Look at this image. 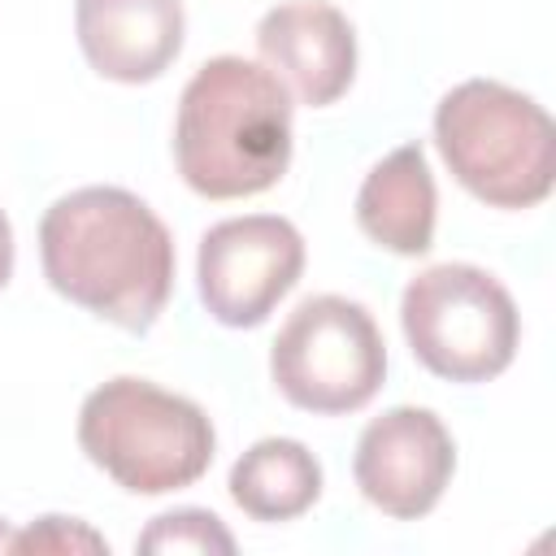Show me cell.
I'll return each mask as SVG.
<instances>
[{
	"mask_svg": "<svg viewBox=\"0 0 556 556\" xmlns=\"http://www.w3.org/2000/svg\"><path fill=\"white\" fill-rule=\"evenodd\" d=\"M43 278L122 330H148L174 291V235L126 187H78L39 222Z\"/></svg>",
	"mask_w": 556,
	"mask_h": 556,
	"instance_id": "6da1fadb",
	"label": "cell"
},
{
	"mask_svg": "<svg viewBox=\"0 0 556 556\" xmlns=\"http://www.w3.org/2000/svg\"><path fill=\"white\" fill-rule=\"evenodd\" d=\"M287 87L248 56H208L178 96L174 165L204 200H248L282 182L291 165Z\"/></svg>",
	"mask_w": 556,
	"mask_h": 556,
	"instance_id": "7a4b0ae2",
	"label": "cell"
},
{
	"mask_svg": "<svg viewBox=\"0 0 556 556\" xmlns=\"http://www.w3.org/2000/svg\"><path fill=\"white\" fill-rule=\"evenodd\" d=\"M434 148L452 178L486 208H534L556 187L552 113L495 78H465L439 100Z\"/></svg>",
	"mask_w": 556,
	"mask_h": 556,
	"instance_id": "3957f363",
	"label": "cell"
},
{
	"mask_svg": "<svg viewBox=\"0 0 556 556\" xmlns=\"http://www.w3.org/2000/svg\"><path fill=\"white\" fill-rule=\"evenodd\" d=\"M83 456L130 495H169L195 486L217 452L208 413L156 387L152 378L117 374L78 408Z\"/></svg>",
	"mask_w": 556,
	"mask_h": 556,
	"instance_id": "277c9868",
	"label": "cell"
},
{
	"mask_svg": "<svg viewBox=\"0 0 556 556\" xmlns=\"http://www.w3.org/2000/svg\"><path fill=\"white\" fill-rule=\"evenodd\" d=\"M400 326L421 369L447 382H491L521 348V313L482 265L447 261L408 278Z\"/></svg>",
	"mask_w": 556,
	"mask_h": 556,
	"instance_id": "5b68a950",
	"label": "cell"
},
{
	"mask_svg": "<svg viewBox=\"0 0 556 556\" xmlns=\"http://www.w3.org/2000/svg\"><path fill=\"white\" fill-rule=\"evenodd\" d=\"M278 395L317 417L365 408L387 378V343L374 313L348 295L300 300L269 343Z\"/></svg>",
	"mask_w": 556,
	"mask_h": 556,
	"instance_id": "8992f818",
	"label": "cell"
},
{
	"mask_svg": "<svg viewBox=\"0 0 556 556\" xmlns=\"http://www.w3.org/2000/svg\"><path fill=\"white\" fill-rule=\"evenodd\" d=\"M304 274V235L278 213H243L204 230L195 287L213 321L261 326Z\"/></svg>",
	"mask_w": 556,
	"mask_h": 556,
	"instance_id": "52a82bcc",
	"label": "cell"
},
{
	"mask_svg": "<svg viewBox=\"0 0 556 556\" xmlns=\"http://www.w3.org/2000/svg\"><path fill=\"white\" fill-rule=\"evenodd\" d=\"M456 473V443L439 413L417 404H395L382 417H374L352 456V478L361 495L395 517L417 521L439 508L443 491Z\"/></svg>",
	"mask_w": 556,
	"mask_h": 556,
	"instance_id": "ba28073f",
	"label": "cell"
},
{
	"mask_svg": "<svg viewBox=\"0 0 556 556\" xmlns=\"http://www.w3.org/2000/svg\"><path fill=\"white\" fill-rule=\"evenodd\" d=\"M261 65L295 104L326 109L356 78V30L330 0H282L256 22Z\"/></svg>",
	"mask_w": 556,
	"mask_h": 556,
	"instance_id": "9c48e42d",
	"label": "cell"
},
{
	"mask_svg": "<svg viewBox=\"0 0 556 556\" xmlns=\"http://www.w3.org/2000/svg\"><path fill=\"white\" fill-rule=\"evenodd\" d=\"M182 0H74V35L109 83H152L182 52Z\"/></svg>",
	"mask_w": 556,
	"mask_h": 556,
	"instance_id": "30bf717a",
	"label": "cell"
},
{
	"mask_svg": "<svg viewBox=\"0 0 556 556\" xmlns=\"http://www.w3.org/2000/svg\"><path fill=\"white\" fill-rule=\"evenodd\" d=\"M439 222V187L421 143L387 152L356 191V226L369 243L395 256H426Z\"/></svg>",
	"mask_w": 556,
	"mask_h": 556,
	"instance_id": "8fae6325",
	"label": "cell"
},
{
	"mask_svg": "<svg viewBox=\"0 0 556 556\" xmlns=\"http://www.w3.org/2000/svg\"><path fill=\"white\" fill-rule=\"evenodd\" d=\"M226 491L252 521H295L321 500V460L300 439H256L230 465Z\"/></svg>",
	"mask_w": 556,
	"mask_h": 556,
	"instance_id": "7c38bea8",
	"label": "cell"
},
{
	"mask_svg": "<svg viewBox=\"0 0 556 556\" xmlns=\"http://www.w3.org/2000/svg\"><path fill=\"white\" fill-rule=\"evenodd\" d=\"M135 552H200V556H230L235 534L208 508H174L148 521L135 539Z\"/></svg>",
	"mask_w": 556,
	"mask_h": 556,
	"instance_id": "4fadbf2b",
	"label": "cell"
},
{
	"mask_svg": "<svg viewBox=\"0 0 556 556\" xmlns=\"http://www.w3.org/2000/svg\"><path fill=\"white\" fill-rule=\"evenodd\" d=\"M9 552H22V556H74V552H109V543H104V534H96L87 521H78V517H39L35 526H26V530H13V539H9Z\"/></svg>",
	"mask_w": 556,
	"mask_h": 556,
	"instance_id": "5bb4252c",
	"label": "cell"
},
{
	"mask_svg": "<svg viewBox=\"0 0 556 556\" xmlns=\"http://www.w3.org/2000/svg\"><path fill=\"white\" fill-rule=\"evenodd\" d=\"M9 278H13V226L0 208V291L9 287Z\"/></svg>",
	"mask_w": 556,
	"mask_h": 556,
	"instance_id": "9a60e30c",
	"label": "cell"
},
{
	"mask_svg": "<svg viewBox=\"0 0 556 556\" xmlns=\"http://www.w3.org/2000/svg\"><path fill=\"white\" fill-rule=\"evenodd\" d=\"M9 539H13V530H9L4 517H0V552H9Z\"/></svg>",
	"mask_w": 556,
	"mask_h": 556,
	"instance_id": "2e32d148",
	"label": "cell"
}]
</instances>
